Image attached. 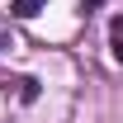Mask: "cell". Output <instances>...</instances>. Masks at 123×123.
Wrapping results in <instances>:
<instances>
[{
	"mask_svg": "<svg viewBox=\"0 0 123 123\" xmlns=\"http://www.w3.org/2000/svg\"><path fill=\"white\" fill-rule=\"evenodd\" d=\"M43 5H47V0H14V5H10V14H14V19H33Z\"/></svg>",
	"mask_w": 123,
	"mask_h": 123,
	"instance_id": "6da1fadb",
	"label": "cell"
},
{
	"mask_svg": "<svg viewBox=\"0 0 123 123\" xmlns=\"http://www.w3.org/2000/svg\"><path fill=\"white\" fill-rule=\"evenodd\" d=\"M109 47H114V57L123 62V14L114 19V24H109Z\"/></svg>",
	"mask_w": 123,
	"mask_h": 123,
	"instance_id": "7a4b0ae2",
	"label": "cell"
},
{
	"mask_svg": "<svg viewBox=\"0 0 123 123\" xmlns=\"http://www.w3.org/2000/svg\"><path fill=\"white\" fill-rule=\"evenodd\" d=\"M14 85H19V95H24V99H38V80H29V76H19Z\"/></svg>",
	"mask_w": 123,
	"mask_h": 123,
	"instance_id": "3957f363",
	"label": "cell"
},
{
	"mask_svg": "<svg viewBox=\"0 0 123 123\" xmlns=\"http://www.w3.org/2000/svg\"><path fill=\"white\" fill-rule=\"evenodd\" d=\"M99 5H104V0H85V14H90V10H99Z\"/></svg>",
	"mask_w": 123,
	"mask_h": 123,
	"instance_id": "277c9868",
	"label": "cell"
}]
</instances>
